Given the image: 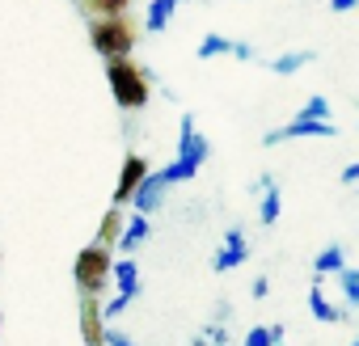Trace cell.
I'll use <instances>...</instances> for the list:
<instances>
[{
  "mask_svg": "<svg viewBox=\"0 0 359 346\" xmlns=\"http://www.w3.org/2000/svg\"><path fill=\"white\" fill-rule=\"evenodd\" d=\"M325 279H317L313 275V287H309V312L321 321V325H338V321H346V308H338V304H330L325 300V287H321Z\"/></svg>",
  "mask_w": 359,
  "mask_h": 346,
  "instance_id": "cell-11",
  "label": "cell"
},
{
  "mask_svg": "<svg viewBox=\"0 0 359 346\" xmlns=\"http://www.w3.org/2000/svg\"><path fill=\"white\" fill-rule=\"evenodd\" d=\"M106 346H135L123 329H106Z\"/></svg>",
  "mask_w": 359,
  "mask_h": 346,
  "instance_id": "cell-27",
  "label": "cell"
},
{
  "mask_svg": "<svg viewBox=\"0 0 359 346\" xmlns=\"http://www.w3.org/2000/svg\"><path fill=\"white\" fill-rule=\"evenodd\" d=\"M140 39V26L131 18H93L89 22V43L93 51L106 60H131V47Z\"/></svg>",
  "mask_w": 359,
  "mask_h": 346,
  "instance_id": "cell-4",
  "label": "cell"
},
{
  "mask_svg": "<svg viewBox=\"0 0 359 346\" xmlns=\"http://www.w3.org/2000/svg\"><path fill=\"white\" fill-rule=\"evenodd\" d=\"M313 60H317V51H283V55H275L266 68H271L275 76H296V72H300V68H309Z\"/></svg>",
  "mask_w": 359,
  "mask_h": 346,
  "instance_id": "cell-16",
  "label": "cell"
},
{
  "mask_svg": "<svg viewBox=\"0 0 359 346\" xmlns=\"http://www.w3.org/2000/svg\"><path fill=\"white\" fill-rule=\"evenodd\" d=\"M359 182V160H351L346 169H342V186H355Z\"/></svg>",
  "mask_w": 359,
  "mask_h": 346,
  "instance_id": "cell-28",
  "label": "cell"
},
{
  "mask_svg": "<svg viewBox=\"0 0 359 346\" xmlns=\"http://www.w3.org/2000/svg\"><path fill=\"white\" fill-rule=\"evenodd\" d=\"M245 258H250L245 233H241V228H229V233H224V245H220L216 258H212V270H216V275H229V270H237Z\"/></svg>",
  "mask_w": 359,
  "mask_h": 346,
  "instance_id": "cell-9",
  "label": "cell"
},
{
  "mask_svg": "<svg viewBox=\"0 0 359 346\" xmlns=\"http://www.w3.org/2000/svg\"><path fill=\"white\" fill-rule=\"evenodd\" d=\"M233 60H241V64H254V60H258V51H254L250 43H233Z\"/></svg>",
  "mask_w": 359,
  "mask_h": 346,
  "instance_id": "cell-25",
  "label": "cell"
},
{
  "mask_svg": "<svg viewBox=\"0 0 359 346\" xmlns=\"http://www.w3.org/2000/svg\"><path fill=\"white\" fill-rule=\"evenodd\" d=\"M106 312H102V296H81V342L85 346H106Z\"/></svg>",
  "mask_w": 359,
  "mask_h": 346,
  "instance_id": "cell-7",
  "label": "cell"
},
{
  "mask_svg": "<svg viewBox=\"0 0 359 346\" xmlns=\"http://www.w3.org/2000/svg\"><path fill=\"white\" fill-rule=\"evenodd\" d=\"M131 5H135V0H81L76 13H81L85 22H93V18H127Z\"/></svg>",
  "mask_w": 359,
  "mask_h": 346,
  "instance_id": "cell-12",
  "label": "cell"
},
{
  "mask_svg": "<svg viewBox=\"0 0 359 346\" xmlns=\"http://www.w3.org/2000/svg\"><path fill=\"white\" fill-rule=\"evenodd\" d=\"M296 118H309V123H330V97H325V93H313V97L296 110Z\"/></svg>",
  "mask_w": 359,
  "mask_h": 346,
  "instance_id": "cell-20",
  "label": "cell"
},
{
  "mask_svg": "<svg viewBox=\"0 0 359 346\" xmlns=\"http://www.w3.org/2000/svg\"><path fill=\"white\" fill-rule=\"evenodd\" d=\"M114 291L127 296V300L140 296V266H135V258H118L114 262Z\"/></svg>",
  "mask_w": 359,
  "mask_h": 346,
  "instance_id": "cell-15",
  "label": "cell"
},
{
  "mask_svg": "<svg viewBox=\"0 0 359 346\" xmlns=\"http://www.w3.org/2000/svg\"><path fill=\"white\" fill-rule=\"evenodd\" d=\"M338 287H342L346 304H351V308H359V270H355V266H346V270L338 275Z\"/></svg>",
  "mask_w": 359,
  "mask_h": 346,
  "instance_id": "cell-22",
  "label": "cell"
},
{
  "mask_svg": "<svg viewBox=\"0 0 359 346\" xmlns=\"http://www.w3.org/2000/svg\"><path fill=\"white\" fill-rule=\"evenodd\" d=\"M148 173H152L148 156L127 152V156H123V169H118V182H114V199H110V207H131V199H135V191L144 186Z\"/></svg>",
  "mask_w": 359,
  "mask_h": 346,
  "instance_id": "cell-5",
  "label": "cell"
},
{
  "mask_svg": "<svg viewBox=\"0 0 359 346\" xmlns=\"http://www.w3.org/2000/svg\"><path fill=\"white\" fill-rule=\"evenodd\" d=\"M148 233H152L148 216H127V228H123V241H118V258H131L148 241Z\"/></svg>",
  "mask_w": 359,
  "mask_h": 346,
  "instance_id": "cell-14",
  "label": "cell"
},
{
  "mask_svg": "<svg viewBox=\"0 0 359 346\" xmlns=\"http://www.w3.org/2000/svg\"><path fill=\"white\" fill-rule=\"evenodd\" d=\"M165 191H169L165 173H161V169H156V173H148V178H144V186H140V191H135V199H131L135 216H152V212L165 203Z\"/></svg>",
  "mask_w": 359,
  "mask_h": 346,
  "instance_id": "cell-10",
  "label": "cell"
},
{
  "mask_svg": "<svg viewBox=\"0 0 359 346\" xmlns=\"http://www.w3.org/2000/svg\"><path fill=\"white\" fill-rule=\"evenodd\" d=\"M254 195H258V224H262V228H275V224H279V216H283L279 182L271 178V173H262V178L254 182Z\"/></svg>",
  "mask_w": 359,
  "mask_h": 346,
  "instance_id": "cell-8",
  "label": "cell"
},
{
  "mask_svg": "<svg viewBox=\"0 0 359 346\" xmlns=\"http://www.w3.org/2000/svg\"><path fill=\"white\" fill-rule=\"evenodd\" d=\"M241 346H275V342H271V325H254Z\"/></svg>",
  "mask_w": 359,
  "mask_h": 346,
  "instance_id": "cell-23",
  "label": "cell"
},
{
  "mask_svg": "<svg viewBox=\"0 0 359 346\" xmlns=\"http://www.w3.org/2000/svg\"><path fill=\"white\" fill-rule=\"evenodd\" d=\"M123 228H127V216H123V207H110L106 216H102V224H97V245H106V249H118V241H123Z\"/></svg>",
  "mask_w": 359,
  "mask_h": 346,
  "instance_id": "cell-13",
  "label": "cell"
},
{
  "mask_svg": "<svg viewBox=\"0 0 359 346\" xmlns=\"http://www.w3.org/2000/svg\"><path fill=\"white\" fill-rule=\"evenodd\" d=\"M342 270H346V254H342V245H325V249L313 258V275H317V279H325V275L338 279Z\"/></svg>",
  "mask_w": 359,
  "mask_h": 346,
  "instance_id": "cell-17",
  "label": "cell"
},
{
  "mask_svg": "<svg viewBox=\"0 0 359 346\" xmlns=\"http://www.w3.org/2000/svg\"><path fill=\"white\" fill-rule=\"evenodd\" d=\"M72 283L81 296H106L114 287V249L89 241L72 262Z\"/></svg>",
  "mask_w": 359,
  "mask_h": 346,
  "instance_id": "cell-3",
  "label": "cell"
},
{
  "mask_svg": "<svg viewBox=\"0 0 359 346\" xmlns=\"http://www.w3.org/2000/svg\"><path fill=\"white\" fill-rule=\"evenodd\" d=\"M173 0H152L148 5V13H144V30H152V34H165L169 30V18H173Z\"/></svg>",
  "mask_w": 359,
  "mask_h": 346,
  "instance_id": "cell-18",
  "label": "cell"
},
{
  "mask_svg": "<svg viewBox=\"0 0 359 346\" xmlns=\"http://www.w3.org/2000/svg\"><path fill=\"white\" fill-rule=\"evenodd\" d=\"M250 291H254V300H266V296H271V279H266V275H258V279L250 283Z\"/></svg>",
  "mask_w": 359,
  "mask_h": 346,
  "instance_id": "cell-26",
  "label": "cell"
},
{
  "mask_svg": "<svg viewBox=\"0 0 359 346\" xmlns=\"http://www.w3.org/2000/svg\"><path fill=\"white\" fill-rule=\"evenodd\" d=\"M334 135H338V127H334V123L292 118V123H283V127L266 131V135H262V144H266V148H275V144H283V139H334Z\"/></svg>",
  "mask_w": 359,
  "mask_h": 346,
  "instance_id": "cell-6",
  "label": "cell"
},
{
  "mask_svg": "<svg viewBox=\"0 0 359 346\" xmlns=\"http://www.w3.org/2000/svg\"><path fill=\"white\" fill-rule=\"evenodd\" d=\"M351 346H359V338H355V342H351Z\"/></svg>",
  "mask_w": 359,
  "mask_h": 346,
  "instance_id": "cell-31",
  "label": "cell"
},
{
  "mask_svg": "<svg viewBox=\"0 0 359 346\" xmlns=\"http://www.w3.org/2000/svg\"><path fill=\"white\" fill-rule=\"evenodd\" d=\"M195 346H233V342H229V329H224V321L216 317V321H212V325H208V329L195 338Z\"/></svg>",
  "mask_w": 359,
  "mask_h": 346,
  "instance_id": "cell-21",
  "label": "cell"
},
{
  "mask_svg": "<svg viewBox=\"0 0 359 346\" xmlns=\"http://www.w3.org/2000/svg\"><path fill=\"white\" fill-rule=\"evenodd\" d=\"M72 5H81V0H72Z\"/></svg>",
  "mask_w": 359,
  "mask_h": 346,
  "instance_id": "cell-32",
  "label": "cell"
},
{
  "mask_svg": "<svg viewBox=\"0 0 359 346\" xmlns=\"http://www.w3.org/2000/svg\"><path fill=\"white\" fill-rule=\"evenodd\" d=\"M173 5H187V0H173Z\"/></svg>",
  "mask_w": 359,
  "mask_h": 346,
  "instance_id": "cell-30",
  "label": "cell"
},
{
  "mask_svg": "<svg viewBox=\"0 0 359 346\" xmlns=\"http://www.w3.org/2000/svg\"><path fill=\"white\" fill-rule=\"evenodd\" d=\"M199 60H216V55H233V39H224V34H203L199 39V51H195Z\"/></svg>",
  "mask_w": 359,
  "mask_h": 346,
  "instance_id": "cell-19",
  "label": "cell"
},
{
  "mask_svg": "<svg viewBox=\"0 0 359 346\" xmlns=\"http://www.w3.org/2000/svg\"><path fill=\"white\" fill-rule=\"evenodd\" d=\"M106 85L118 110H144L152 102V76L131 60H106Z\"/></svg>",
  "mask_w": 359,
  "mask_h": 346,
  "instance_id": "cell-2",
  "label": "cell"
},
{
  "mask_svg": "<svg viewBox=\"0 0 359 346\" xmlns=\"http://www.w3.org/2000/svg\"><path fill=\"white\" fill-rule=\"evenodd\" d=\"M355 5H359V0H330V9H334V13H351Z\"/></svg>",
  "mask_w": 359,
  "mask_h": 346,
  "instance_id": "cell-29",
  "label": "cell"
},
{
  "mask_svg": "<svg viewBox=\"0 0 359 346\" xmlns=\"http://www.w3.org/2000/svg\"><path fill=\"white\" fill-rule=\"evenodd\" d=\"M127 304H131V300L114 291V300H110V304H102V312H106V321H114V317H123V308H127Z\"/></svg>",
  "mask_w": 359,
  "mask_h": 346,
  "instance_id": "cell-24",
  "label": "cell"
},
{
  "mask_svg": "<svg viewBox=\"0 0 359 346\" xmlns=\"http://www.w3.org/2000/svg\"><path fill=\"white\" fill-rule=\"evenodd\" d=\"M208 156H212V144L203 139V131H199L195 114H182V118H177V156L161 169V173H165V182H169V186L195 182Z\"/></svg>",
  "mask_w": 359,
  "mask_h": 346,
  "instance_id": "cell-1",
  "label": "cell"
}]
</instances>
